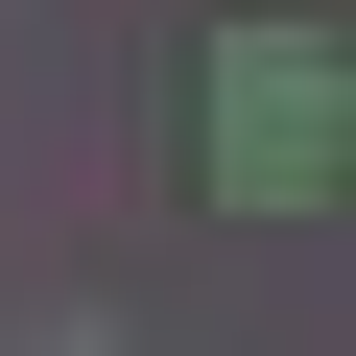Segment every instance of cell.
Wrapping results in <instances>:
<instances>
[{
	"mask_svg": "<svg viewBox=\"0 0 356 356\" xmlns=\"http://www.w3.org/2000/svg\"><path fill=\"white\" fill-rule=\"evenodd\" d=\"M166 166H191V191H238V214H309V191H332V72H309V24H261L238 72L166 95Z\"/></svg>",
	"mask_w": 356,
	"mask_h": 356,
	"instance_id": "obj_1",
	"label": "cell"
}]
</instances>
